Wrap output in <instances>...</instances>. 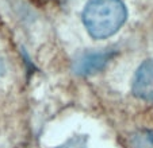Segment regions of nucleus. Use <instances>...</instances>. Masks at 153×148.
<instances>
[{
    "instance_id": "1",
    "label": "nucleus",
    "mask_w": 153,
    "mask_h": 148,
    "mask_svg": "<svg viewBox=\"0 0 153 148\" xmlns=\"http://www.w3.org/2000/svg\"><path fill=\"white\" fill-rule=\"evenodd\" d=\"M127 11L121 0H90L83 11V22L95 39L114 35L126 22Z\"/></svg>"
},
{
    "instance_id": "2",
    "label": "nucleus",
    "mask_w": 153,
    "mask_h": 148,
    "mask_svg": "<svg viewBox=\"0 0 153 148\" xmlns=\"http://www.w3.org/2000/svg\"><path fill=\"white\" fill-rule=\"evenodd\" d=\"M133 94L141 100H153V59H148L138 67L131 86Z\"/></svg>"
},
{
    "instance_id": "3",
    "label": "nucleus",
    "mask_w": 153,
    "mask_h": 148,
    "mask_svg": "<svg viewBox=\"0 0 153 148\" xmlns=\"http://www.w3.org/2000/svg\"><path fill=\"white\" fill-rule=\"evenodd\" d=\"M110 53H94L83 57L77 63V73L83 75H90L96 71L102 70L106 66V63L110 61Z\"/></svg>"
},
{
    "instance_id": "4",
    "label": "nucleus",
    "mask_w": 153,
    "mask_h": 148,
    "mask_svg": "<svg viewBox=\"0 0 153 148\" xmlns=\"http://www.w3.org/2000/svg\"><path fill=\"white\" fill-rule=\"evenodd\" d=\"M133 148H153V131L141 129L131 136Z\"/></svg>"
},
{
    "instance_id": "5",
    "label": "nucleus",
    "mask_w": 153,
    "mask_h": 148,
    "mask_svg": "<svg viewBox=\"0 0 153 148\" xmlns=\"http://www.w3.org/2000/svg\"><path fill=\"white\" fill-rule=\"evenodd\" d=\"M34 3L39 4V6H48V4H56L58 3L60 0H33Z\"/></svg>"
}]
</instances>
